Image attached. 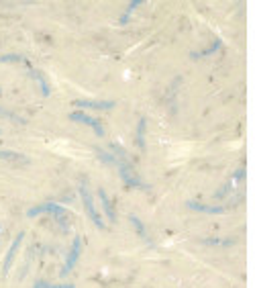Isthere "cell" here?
Instances as JSON below:
<instances>
[{"mask_svg":"<svg viewBox=\"0 0 255 288\" xmlns=\"http://www.w3.org/2000/svg\"><path fill=\"white\" fill-rule=\"evenodd\" d=\"M98 198H100L102 210L106 212L108 221H111V223H117V212H115V206H113V202H111V198H108V194H106V190H104V188H98Z\"/></svg>","mask_w":255,"mask_h":288,"instance_id":"9","label":"cell"},{"mask_svg":"<svg viewBox=\"0 0 255 288\" xmlns=\"http://www.w3.org/2000/svg\"><path fill=\"white\" fill-rule=\"evenodd\" d=\"M145 129H147V119L141 117L137 123V146L141 152H145Z\"/></svg>","mask_w":255,"mask_h":288,"instance_id":"12","label":"cell"},{"mask_svg":"<svg viewBox=\"0 0 255 288\" xmlns=\"http://www.w3.org/2000/svg\"><path fill=\"white\" fill-rule=\"evenodd\" d=\"M80 254H82V237H74L71 247H69V251H67V260H65V264H63V268H61V272H59L61 278H67V274L76 268V264H78V260H80Z\"/></svg>","mask_w":255,"mask_h":288,"instance_id":"3","label":"cell"},{"mask_svg":"<svg viewBox=\"0 0 255 288\" xmlns=\"http://www.w3.org/2000/svg\"><path fill=\"white\" fill-rule=\"evenodd\" d=\"M186 206L192 208V210H198V212H206V214H221V212H227L231 204H227V206H210V204H202V202H196V200H188Z\"/></svg>","mask_w":255,"mask_h":288,"instance_id":"8","label":"cell"},{"mask_svg":"<svg viewBox=\"0 0 255 288\" xmlns=\"http://www.w3.org/2000/svg\"><path fill=\"white\" fill-rule=\"evenodd\" d=\"M43 212H51V214H55V217H65L67 214V210L63 206H59L55 202H45V204H37L33 208H29L27 217H37V214H43Z\"/></svg>","mask_w":255,"mask_h":288,"instance_id":"5","label":"cell"},{"mask_svg":"<svg viewBox=\"0 0 255 288\" xmlns=\"http://www.w3.org/2000/svg\"><path fill=\"white\" fill-rule=\"evenodd\" d=\"M0 61L3 63H15V61H25V57L17 55V53H5V55H0Z\"/></svg>","mask_w":255,"mask_h":288,"instance_id":"18","label":"cell"},{"mask_svg":"<svg viewBox=\"0 0 255 288\" xmlns=\"http://www.w3.org/2000/svg\"><path fill=\"white\" fill-rule=\"evenodd\" d=\"M0 117L11 119V121H15V123H19V125H27V119H23V117H19V115H15V113H11V111H5V109H0Z\"/></svg>","mask_w":255,"mask_h":288,"instance_id":"15","label":"cell"},{"mask_svg":"<svg viewBox=\"0 0 255 288\" xmlns=\"http://www.w3.org/2000/svg\"><path fill=\"white\" fill-rule=\"evenodd\" d=\"M218 47H221V41L216 39V41H212V43H210L206 49H202V51H192V53H190V57H192V59H202V57H208V55H212V53H214Z\"/></svg>","mask_w":255,"mask_h":288,"instance_id":"13","label":"cell"},{"mask_svg":"<svg viewBox=\"0 0 255 288\" xmlns=\"http://www.w3.org/2000/svg\"><path fill=\"white\" fill-rule=\"evenodd\" d=\"M0 233H3V227H0Z\"/></svg>","mask_w":255,"mask_h":288,"instance_id":"20","label":"cell"},{"mask_svg":"<svg viewBox=\"0 0 255 288\" xmlns=\"http://www.w3.org/2000/svg\"><path fill=\"white\" fill-rule=\"evenodd\" d=\"M39 288H76L74 284H51V282H47V280H39V282H35Z\"/></svg>","mask_w":255,"mask_h":288,"instance_id":"17","label":"cell"},{"mask_svg":"<svg viewBox=\"0 0 255 288\" xmlns=\"http://www.w3.org/2000/svg\"><path fill=\"white\" fill-rule=\"evenodd\" d=\"M129 221L133 223V227H135V231L139 233V237H141L145 243H149V245H151V237H149V233H147V229H145L143 221L137 217V214H129Z\"/></svg>","mask_w":255,"mask_h":288,"instance_id":"11","label":"cell"},{"mask_svg":"<svg viewBox=\"0 0 255 288\" xmlns=\"http://www.w3.org/2000/svg\"><path fill=\"white\" fill-rule=\"evenodd\" d=\"M29 78H31V80H35V82L41 86V94H43V96H49V94H51L49 82H47V78L41 74L39 69H31V71H29Z\"/></svg>","mask_w":255,"mask_h":288,"instance_id":"10","label":"cell"},{"mask_svg":"<svg viewBox=\"0 0 255 288\" xmlns=\"http://www.w3.org/2000/svg\"><path fill=\"white\" fill-rule=\"evenodd\" d=\"M96 154H98V158H100L102 162H106V164L117 166V162H119V158H117V156H111V154H106V152H102V150H96Z\"/></svg>","mask_w":255,"mask_h":288,"instance_id":"19","label":"cell"},{"mask_svg":"<svg viewBox=\"0 0 255 288\" xmlns=\"http://www.w3.org/2000/svg\"><path fill=\"white\" fill-rule=\"evenodd\" d=\"M141 5H143V0H133V3H129L127 11H125V15L119 19V23H121V25H127V23H129V19H131V15H133V11H135L137 7H141Z\"/></svg>","mask_w":255,"mask_h":288,"instance_id":"14","label":"cell"},{"mask_svg":"<svg viewBox=\"0 0 255 288\" xmlns=\"http://www.w3.org/2000/svg\"><path fill=\"white\" fill-rule=\"evenodd\" d=\"M117 168H119L121 178H123V182H125L127 186H131V188H143V190H149V184H145V182L139 178V174H135V170H133V168H131L125 160H121V158H119Z\"/></svg>","mask_w":255,"mask_h":288,"instance_id":"2","label":"cell"},{"mask_svg":"<svg viewBox=\"0 0 255 288\" xmlns=\"http://www.w3.org/2000/svg\"><path fill=\"white\" fill-rule=\"evenodd\" d=\"M0 94H3V88H0Z\"/></svg>","mask_w":255,"mask_h":288,"instance_id":"21","label":"cell"},{"mask_svg":"<svg viewBox=\"0 0 255 288\" xmlns=\"http://www.w3.org/2000/svg\"><path fill=\"white\" fill-rule=\"evenodd\" d=\"M202 243L206 245H223V247H229L235 243V239H202Z\"/></svg>","mask_w":255,"mask_h":288,"instance_id":"16","label":"cell"},{"mask_svg":"<svg viewBox=\"0 0 255 288\" xmlns=\"http://www.w3.org/2000/svg\"><path fill=\"white\" fill-rule=\"evenodd\" d=\"M69 121L80 123V125H88V127L96 133V137H104V129H102V125H100L94 117H90V115H86V113H82V111H74V113H69Z\"/></svg>","mask_w":255,"mask_h":288,"instance_id":"4","label":"cell"},{"mask_svg":"<svg viewBox=\"0 0 255 288\" xmlns=\"http://www.w3.org/2000/svg\"><path fill=\"white\" fill-rule=\"evenodd\" d=\"M80 196H82L84 208H86V212H88V217L92 219V223H94L98 229H104V223H102V219H100V214H98L96 206H94V200H92V194H90V190H88L86 180H84V182L80 184Z\"/></svg>","mask_w":255,"mask_h":288,"instance_id":"1","label":"cell"},{"mask_svg":"<svg viewBox=\"0 0 255 288\" xmlns=\"http://www.w3.org/2000/svg\"><path fill=\"white\" fill-rule=\"evenodd\" d=\"M23 237H25V231H21V233L15 237L13 245L9 247V251H7V256H5V262H3V274H9V270H11V266H13V260H15V256H17V251H19L21 243H23Z\"/></svg>","mask_w":255,"mask_h":288,"instance_id":"7","label":"cell"},{"mask_svg":"<svg viewBox=\"0 0 255 288\" xmlns=\"http://www.w3.org/2000/svg\"><path fill=\"white\" fill-rule=\"evenodd\" d=\"M74 106L92 109V111H111L117 106V102L115 100H84V98H80V100H74Z\"/></svg>","mask_w":255,"mask_h":288,"instance_id":"6","label":"cell"}]
</instances>
